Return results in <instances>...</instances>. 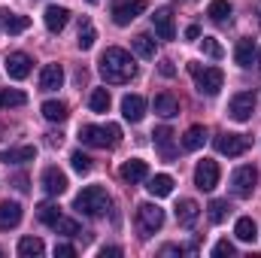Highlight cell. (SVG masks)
I'll use <instances>...</instances> for the list:
<instances>
[{
	"instance_id": "19",
	"label": "cell",
	"mask_w": 261,
	"mask_h": 258,
	"mask_svg": "<svg viewBox=\"0 0 261 258\" xmlns=\"http://www.w3.org/2000/svg\"><path fill=\"white\" fill-rule=\"evenodd\" d=\"M155 113L161 119H173V116H179V100L170 91H161V94H155Z\"/></svg>"
},
{
	"instance_id": "17",
	"label": "cell",
	"mask_w": 261,
	"mask_h": 258,
	"mask_svg": "<svg viewBox=\"0 0 261 258\" xmlns=\"http://www.w3.org/2000/svg\"><path fill=\"white\" fill-rule=\"evenodd\" d=\"M21 222V207L15 200H0V231H12Z\"/></svg>"
},
{
	"instance_id": "45",
	"label": "cell",
	"mask_w": 261,
	"mask_h": 258,
	"mask_svg": "<svg viewBox=\"0 0 261 258\" xmlns=\"http://www.w3.org/2000/svg\"><path fill=\"white\" fill-rule=\"evenodd\" d=\"M161 255H182V246H164Z\"/></svg>"
},
{
	"instance_id": "8",
	"label": "cell",
	"mask_w": 261,
	"mask_h": 258,
	"mask_svg": "<svg viewBox=\"0 0 261 258\" xmlns=\"http://www.w3.org/2000/svg\"><path fill=\"white\" fill-rule=\"evenodd\" d=\"M228 113H231L234 122H249L252 113H255V94H252V91H240V94H234L231 104H228Z\"/></svg>"
},
{
	"instance_id": "12",
	"label": "cell",
	"mask_w": 261,
	"mask_h": 258,
	"mask_svg": "<svg viewBox=\"0 0 261 258\" xmlns=\"http://www.w3.org/2000/svg\"><path fill=\"white\" fill-rule=\"evenodd\" d=\"M31 70H34V61H31V55H24V52H12V55L6 58V73H9V79H24V76H31Z\"/></svg>"
},
{
	"instance_id": "18",
	"label": "cell",
	"mask_w": 261,
	"mask_h": 258,
	"mask_svg": "<svg viewBox=\"0 0 261 258\" xmlns=\"http://www.w3.org/2000/svg\"><path fill=\"white\" fill-rule=\"evenodd\" d=\"M64 85V70L61 64H46L43 67V73H40V88L43 91H55V88H61Z\"/></svg>"
},
{
	"instance_id": "3",
	"label": "cell",
	"mask_w": 261,
	"mask_h": 258,
	"mask_svg": "<svg viewBox=\"0 0 261 258\" xmlns=\"http://www.w3.org/2000/svg\"><path fill=\"white\" fill-rule=\"evenodd\" d=\"M73 207L79 213L91 216V219H100V216L110 213V194H107V189H100V186H88V189H82V192L76 194Z\"/></svg>"
},
{
	"instance_id": "33",
	"label": "cell",
	"mask_w": 261,
	"mask_h": 258,
	"mask_svg": "<svg viewBox=\"0 0 261 258\" xmlns=\"http://www.w3.org/2000/svg\"><path fill=\"white\" fill-rule=\"evenodd\" d=\"M94 40H97L94 24H91V21H82V24H79V40H76V46H79L82 52H88V49L94 46Z\"/></svg>"
},
{
	"instance_id": "29",
	"label": "cell",
	"mask_w": 261,
	"mask_h": 258,
	"mask_svg": "<svg viewBox=\"0 0 261 258\" xmlns=\"http://www.w3.org/2000/svg\"><path fill=\"white\" fill-rule=\"evenodd\" d=\"M28 94L18 88H0V110H12V107H24Z\"/></svg>"
},
{
	"instance_id": "4",
	"label": "cell",
	"mask_w": 261,
	"mask_h": 258,
	"mask_svg": "<svg viewBox=\"0 0 261 258\" xmlns=\"http://www.w3.org/2000/svg\"><path fill=\"white\" fill-rule=\"evenodd\" d=\"M189 70H192V76H195V82H197V91L200 94H219L222 91V85H225V73L219 70V67H200L197 64H189Z\"/></svg>"
},
{
	"instance_id": "34",
	"label": "cell",
	"mask_w": 261,
	"mask_h": 258,
	"mask_svg": "<svg viewBox=\"0 0 261 258\" xmlns=\"http://www.w3.org/2000/svg\"><path fill=\"white\" fill-rule=\"evenodd\" d=\"M228 213H231L228 200H210V207H206V216H210L213 225H222V222L228 219Z\"/></svg>"
},
{
	"instance_id": "44",
	"label": "cell",
	"mask_w": 261,
	"mask_h": 258,
	"mask_svg": "<svg viewBox=\"0 0 261 258\" xmlns=\"http://www.w3.org/2000/svg\"><path fill=\"white\" fill-rule=\"evenodd\" d=\"M197 37H200V28L197 24H189L186 28V40H197Z\"/></svg>"
},
{
	"instance_id": "15",
	"label": "cell",
	"mask_w": 261,
	"mask_h": 258,
	"mask_svg": "<svg viewBox=\"0 0 261 258\" xmlns=\"http://www.w3.org/2000/svg\"><path fill=\"white\" fill-rule=\"evenodd\" d=\"M122 116L128 119V122H143V116H146V100L140 97V94H125V100H122Z\"/></svg>"
},
{
	"instance_id": "30",
	"label": "cell",
	"mask_w": 261,
	"mask_h": 258,
	"mask_svg": "<svg viewBox=\"0 0 261 258\" xmlns=\"http://www.w3.org/2000/svg\"><path fill=\"white\" fill-rule=\"evenodd\" d=\"M252 58H255V43L252 40H240L237 49H234V61L240 67H252Z\"/></svg>"
},
{
	"instance_id": "38",
	"label": "cell",
	"mask_w": 261,
	"mask_h": 258,
	"mask_svg": "<svg viewBox=\"0 0 261 258\" xmlns=\"http://www.w3.org/2000/svg\"><path fill=\"white\" fill-rule=\"evenodd\" d=\"M70 164H73L76 173H88V170H91V158H88L85 152H73V155H70Z\"/></svg>"
},
{
	"instance_id": "20",
	"label": "cell",
	"mask_w": 261,
	"mask_h": 258,
	"mask_svg": "<svg viewBox=\"0 0 261 258\" xmlns=\"http://www.w3.org/2000/svg\"><path fill=\"white\" fill-rule=\"evenodd\" d=\"M0 21H3V31H6V34H21V31H28V28H31V18H28V15L9 12V9H3V12H0Z\"/></svg>"
},
{
	"instance_id": "35",
	"label": "cell",
	"mask_w": 261,
	"mask_h": 258,
	"mask_svg": "<svg viewBox=\"0 0 261 258\" xmlns=\"http://www.w3.org/2000/svg\"><path fill=\"white\" fill-rule=\"evenodd\" d=\"M88 107H91V113H107L110 110V91L107 88H94L91 97H88Z\"/></svg>"
},
{
	"instance_id": "36",
	"label": "cell",
	"mask_w": 261,
	"mask_h": 258,
	"mask_svg": "<svg viewBox=\"0 0 261 258\" xmlns=\"http://www.w3.org/2000/svg\"><path fill=\"white\" fill-rule=\"evenodd\" d=\"M58 234H64V237H79L82 234V228H79V222L76 219H67V216H58V222L52 225Z\"/></svg>"
},
{
	"instance_id": "11",
	"label": "cell",
	"mask_w": 261,
	"mask_h": 258,
	"mask_svg": "<svg viewBox=\"0 0 261 258\" xmlns=\"http://www.w3.org/2000/svg\"><path fill=\"white\" fill-rule=\"evenodd\" d=\"M140 12H146V0H128V3H119V6L113 9V21H116L119 28H125V24H130Z\"/></svg>"
},
{
	"instance_id": "42",
	"label": "cell",
	"mask_w": 261,
	"mask_h": 258,
	"mask_svg": "<svg viewBox=\"0 0 261 258\" xmlns=\"http://www.w3.org/2000/svg\"><path fill=\"white\" fill-rule=\"evenodd\" d=\"M158 70H161V76H173V73H176L173 61H161V64H158Z\"/></svg>"
},
{
	"instance_id": "43",
	"label": "cell",
	"mask_w": 261,
	"mask_h": 258,
	"mask_svg": "<svg viewBox=\"0 0 261 258\" xmlns=\"http://www.w3.org/2000/svg\"><path fill=\"white\" fill-rule=\"evenodd\" d=\"M113 255H122V249L119 246H103L100 249V258H113Z\"/></svg>"
},
{
	"instance_id": "21",
	"label": "cell",
	"mask_w": 261,
	"mask_h": 258,
	"mask_svg": "<svg viewBox=\"0 0 261 258\" xmlns=\"http://www.w3.org/2000/svg\"><path fill=\"white\" fill-rule=\"evenodd\" d=\"M149 176V167H146V161H140V158H130L122 164V179L125 183H143Z\"/></svg>"
},
{
	"instance_id": "25",
	"label": "cell",
	"mask_w": 261,
	"mask_h": 258,
	"mask_svg": "<svg viewBox=\"0 0 261 258\" xmlns=\"http://www.w3.org/2000/svg\"><path fill=\"white\" fill-rule=\"evenodd\" d=\"M46 252V243L40 237H21L18 240V255L21 258H40Z\"/></svg>"
},
{
	"instance_id": "5",
	"label": "cell",
	"mask_w": 261,
	"mask_h": 258,
	"mask_svg": "<svg viewBox=\"0 0 261 258\" xmlns=\"http://www.w3.org/2000/svg\"><path fill=\"white\" fill-rule=\"evenodd\" d=\"M255 183H258V170H255L252 164L237 167V170H234V176H231V189H234L237 197H243V200H246V197H252Z\"/></svg>"
},
{
	"instance_id": "23",
	"label": "cell",
	"mask_w": 261,
	"mask_h": 258,
	"mask_svg": "<svg viewBox=\"0 0 261 258\" xmlns=\"http://www.w3.org/2000/svg\"><path fill=\"white\" fill-rule=\"evenodd\" d=\"M152 137H155V146H158V152H161V155L170 161V158L176 155V152H173V131L164 125V128H155V134H152Z\"/></svg>"
},
{
	"instance_id": "13",
	"label": "cell",
	"mask_w": 261,
	"mask_h": 258,
	"mask_svg": "<svg viewBox=\"0 0 261 258\" xmlns=\"http://www.w3.org/2000/svg\"><path fill=\"white\" fill-rule=\"evenodd\" d=\"M43 192L52 194V197L64 194V192H67V176H64V170H58V167H46V170H43Z\"/></svg>"
},
{
	"instance_id": "2",
	"label": "cell",
	"mask_w": 261,
	"mask_h": 258,
	"mask_svg": "<svg viewBox=\"0 0 261 258\" xmlns=\"http://www.w3.org/2000/svg\"><path fill=\"white\" fill-rule=\"evenodd\" d=\"M79 140L85 146H94V149H116L122 143V128L113 125V122H107V125H82Z\"/></svg>"
},
{
	"instance_id": "22",
	"label": "cell",
	"mask_w": 261,
	"mask_h": 258,
	"mask_svg": "<svg viewBox=\"0 0 261 258\" xmlns=\"http://www.w3.org/2000/svg\"><path fill=\"white\" fill-rule=\"evenodd\" d=\"M197 216H200V207H197L192 197H186V200H179V207H176V222L179 225H186V228H192L197 222Z\"/></svg>"
},
{
	"instance_id": "9",
	"label": "cell",
	"mask_w": 261,
	"mask_h": 258,
	"mask_svg": "<svg viewBox=\"0 0 261 258\" xmlns=\"http://www.w3.org/2000/svg\"><path fill=\"white\" fill-rule=\"evenodd\" d=\"M195 186L200 189V192H213V189L219 186V164H216V161H210V158L197 161V167H195Z\"/></svg>"
},
{
	"instance_id": "46",
	"label": "cell",
	"mask_w": 261,
	"mask_h": 258,
	"mask_svg": "<svg viewBox=\"0 0 261 258\" xmlns=\"http://www.w3.org/2000/svg\"><path fill=\"white\" fill-rule=\"evenodd\" d=\"M255 58H258V70H261V49H255Z\"/></svg>"
},
{
	"instance_id": "6",
	"label": "cell",
	"mask_w": 261,
	"mask_h": 258,
	"mask_svg": "<svg viewBox=\"0 0 261 258\" xmlns=\"http://www.w3.org/2000/svg\"><path fill=\"white\" fill-rule=\"evenodd\" d=\"M249 146H252V140H249L246 134H219V137H216V149H219L222 155H228V158L243 155Z\"/></svg>"
},
{
	"instance_id": "10",
	"label": "cell",
	"mask_w": 261,
	"mask_h": 258,
	"mask_svg": "<svg viewBox=\"0 0 261 258\" xmlns=\"http://www.w3.org/2000/svg\"><path fill=\"white\" fill-rule=\"evenodd\" d=\"M152 28H155V34H158L161 40H173V37H176L173 9H170V6H161V9H155V15H152Z\"/></svg>"
},
{
	"instance_id": "39",
	"label": "cell",
	"mask_w": 261,
	"mask_h": 258,
	"mask_svg": "<svg viewBox=\"0 0 261 258\" xmlns=\"http://www.w3.org/2000/svg\"><path fill=\"white\" fill-rule=\"evenodd\" d=\"M234 252H237V249H234V243H231V240H219V243L213 246V255H216V258H225V255L231 258Z\"/></svg>"
},
{
	"instance_id": "24",
	"label": "cell",
	"mask_w": 261,
	"mask_h": 258,
	"mask_svg": "<svg viewBox=\"0 0 261 258\" xmlns=\"http://www.w3.org/2000/svg\"><path fill=\"white\" fill-rule=\"evenodd\" d=\"M234 234H237V240H243V243H255V237H258V225H255V219H249V216L237 219Z\"/></svg>"
},
{
	"instance_id": "26",
	"label": "cell",
	"mask_w": 261,
	"mask_h": 258,
	"mask_svg": "<svg viewBox=\"0 0 261 258\" xmlns=\"http://www.w3.org/2000/svg\"><path fill=\"white\" fill-rule=\"evenodd\" d=\"M149 194H155V197H167V194L173 192V179L167 176V173H155V176H149Z\"/></svg>"
},
{
	"instance_id": "40",
	"label": "cell",
	"mask_w": 261,
	"mask_h": 258,
	"mask_svg": "<svg viewBox=\"0 0 261 258\" xmlns=\"http://www.w3.org/2000/svg\"><path fill=\"white\" fill-rule=\"evenodd\" d=\"M200 46H203V52H206L210 58H222V46H219L213 37H203V40H200Z\"/></svg>"
},
{
	"instance_id": "14",
	"label": "cell",
	"mask_w": 261,
	"mask_h": 258,
	"mask_svg": "<svg viewBox=\"0 0 261 258\" xmlns=\"http://www.w3.org/2000/svg\"><path fill=\"white\" fill-rule=\"evenodd\" d=\"M43 21H46V28H49L52 34H61L67 28V21H70V9H67V6H46Z\"/></svg>"
},
{
	"instance_id": "7",
	"label": "cell",
	"mask_w": 261,
	"mask_h": 258,
	"mask_svg": "<svg viewBox=\"0 0 261 258\" xmlns=\"http://www.w3.org/2000/svg\"><path fill=\"white\" fill-rule=\"evenodd\" d=\"M137 222H140V231L143 234H155L164 225V210L155 207V203H140L137 207Z\"/></svg>"
},
{
	"instance_id": "31",
	"label": "cell",
	"mask_w": 261,
	"mask_h": 258,
	"mask_svg": "<svg viewBox=\"0 0 261 258\" xmlns=\"http://www.w3.org/2000/svg\"><path fill=\"white\" fill-rule=\"evenodd\" d=\"M43 119H46V122H64L67 119V104L64 100H46V104H43Z\"/></svg>"
},
{
	"instance_id": "32",
	"label": "cell",
	"mask_w": 261,
	"mask_h": 258,
	"mask_svg": "<svg viewBox=\"0 0 261 258\" xmlns=\"http://www.w3.org/2000/svg\"><path fill=\"white\" fill-rule=\"evenodd\" d=\"M130 46H134V52H137L140 58H155V40H152V37L137 34V37L130 40Z\"/></svg>"
},
{
	"instance_id": "27",
	"label": "cell",
	"mask_w": 261,
	"mask_h": 258,
	"mask_svg": "<svg viewBox=\"0 0 261 258\" xmlns=\"http://www.w3.org/2000/svg\"><path fill=\"white\" fill-rule=\"evenodd\" d=\"M206 143V128L203 125H192V128L182 134V149H189V152H195Z\"/></svg>"
},
{
	"instance_id": "16",
	"label": "cell",
	"mask_w": 261,
	"mask_h": 258,
	"mask_svg": "<svg viewBox=\"0 0 261 258\" xmlns=\"http://www.w3.org/2000/svg\"><path fill=\"white\" fill-rule=\"evenodd\" d=\"M37 158V149L34 146H12V149H3L0 152V161L3 164H28Z\"/></svg>"
},
{
	"instance_id": "28",
	"label": "cell",
	"mask_w": 261,
	"mask_h": 258,
	"mask_svg": "<svg viewBox=\"0 0 261 258\" xmlns=\"http://www.w3.org/2000/svg\"><path fill=\"white\" fill-rule=\"evenodd\" d=\"M231 12H234V9H231L228 0H213L210 9H206V15H210L216 24H228V21H231Z\"/></svg>"
},
{
	"instance_id": "1",
	"label": "cell",
	"mask_w": 261,
	"mask_h": 258,
	"mask_svg": "<svg viewBox=\"0 0 261 258\" xmlns=\"http://www.w3.org/2000/svg\"><path fill=\"white\" fill-rule=\"evenodd\" d=\"M97 70H100L103 82H110V85H125V82H130L137 76V64H134L130 52L119 49V46H113V49H107L100 55Z\"/></svg>"
},
{
	"instance_id": "47",
	"label": "cell",
	"mask_w": 261,
	"mask_h": 258,
	"mask_svg": "<svg viewBox=\"0 0 261 258\" xmlns=\"http://www.w3.org/2000/svg\"><path fill=\"white\" fill-rule=\"evenodd\" d=\"M88 3H97V0H88Z\"/></svg>"
},
{
	"instance_id": "41",
	"label": "cell",
	"mask_w": 261,
	"mask_h": 258,
	"mask_svg": "<svg viewBox=\"0 0 261 258\" xmlns=\"http://www.w3.org/2000/svg\"><path fill=\"white\" fill-rule=\"evenodd\" d=\"M55 255L58 258H73L76 255V246H70V243H58V246H55Z\"/></svg>"
},
{
	"instance_id": "37",
	"label": "cell",
	"mask_w": 261,
	"mask_h": 258,
	"mask_svg": "<svg viewBox=\"0 0 261 258\" xmlns=\"http://www.w3.org/2000/svg\"><path fill=\"white\" fill-rule=\"evenodd\" d=\"M37 216H40V222H43V225H49V228H52V225L58 222V216H61V210H58L55 203H40V210H37Z\"/></svg>"
}]
</instances>
